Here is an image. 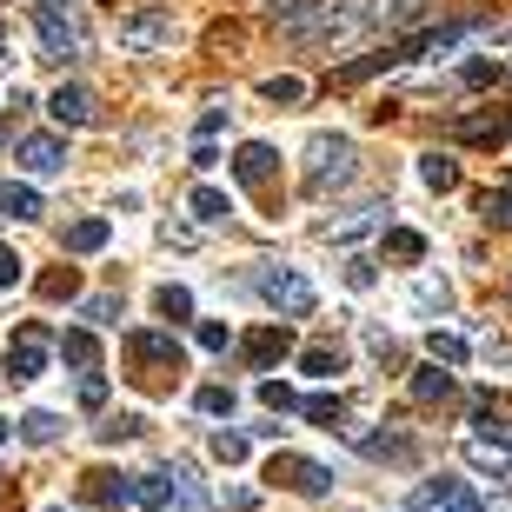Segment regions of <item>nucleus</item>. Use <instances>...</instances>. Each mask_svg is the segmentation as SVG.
Returning <instances> with one entry per match:
<instances>
[{"label": "nucleus", "instance_id": "nucleus-1", "mask_svg": "<svg viewBox=\"0 0 512 512\" xmlns=\"http://www.w3.org/2000/svg\"><path fill=\"white\" fill-rule=\"evenodd\" d=\"M353 173H360V153H353V140H346V133H313V140H306L300 180H306V193H313V200L353 187Z\"/></svg>", "mask_w": 512, "mask_h": 512}, {"label": "nucleus", "instance_id": "nucleus-2", "mask_svg": "<svg viewBox=\"0 0 512 512\" xmlns=\"http://www.w3.org/2000/svg\"><path fill=\"white\" fill-rule=\"evenodd\" d=\"M120 346H127V360L140 366L133 380H147V386H173V380H180V366H187V346L173 340V333H160V326H133Z\"/></svg>", "mask_w": 512, "mask_h": 512}, {"label": "nucleus", "instance_id": "nucleus-3", "mask_svg": "<svg viewBox=\"0 0 512 512\" xmlns=\"http://www.w3.org/2000/svg\"><path fill=\"white\" fill-rule=\"evenodd\" d=\"M114 47L120 54H173L180 47V20H173V7H133V14H120Z\"/></svg>", "mask_w": 512, "mask_h": 512}, {"label": "nucleus", "instance_id": "nucleus-4", "mask_svg": "<svg viewBox=\"0 0 512 512\" xmlns=\"http://www.w3.org/2000/svg\"><path fill=\"white\" fill-rule=\"evenodd\" d=\"M260 300L280 313V320H306L313 306H320V293H313V280H306L300 266H266L260 273Z\"/></svg>", "mask_w": 512, "mask_h": 512}, {"label": "nucleus", "instance_id": "nucleus-5", "mask_svg": "<svg viewBox=\"0 0 512 512\" xmlns=\"http://www.w3.org/2000/svg\"><path fill=\"white\" fill-rule=\"evenodd\" d=\"M34 40H40V60H80V20L74 7H34Z\"/></svg>", "mask_w": 512, "mask_h": 512}, {"label": "nucleus", "instance_id": "nucleus-6", "mask_svg": "<svg viewBox=\"0 0 512 512\" xmlns=\"http://www.w3.org/2000/svg\"><path fill=\"white\" fill-rule=\"evenodd\" d=\"M54 353H60V340L47 326H20L14 340H7V373H14V380H40Z\"/></svg>", "mask_w": 512, "mask_h": 512}, {"label": "nucleus", "instance_id": "nucleus-7", "mask_svg": "<svg viewBox=\"0 0 512 512\" xmlns=\"http://www.w3.org/2000/svg\"><path fill=\"white\" fill-rule=\"evenodd\" d=\"M266 479H273V486H293V493H306V499L333 493V473H326L320 459H300V453H273L266 459Z\"/></svg>", "mask_w": 512, "mask_h": 512}, {"label": "nucleus", "instance_id": "nucleus-8", "mask_svg": "<svg viewBox=\"0 0 512 512\" xmlns=\"http://www.w3.org/2000/svg\"><path fill=\"white\" fill-rule=\"evenodd\" d=\"M413 512H486V499L466 479H426L413 493Z\"/></svg>", "mask_w": 512, "mask_h": 512}, {"label": "nucleus", "instance_id": "nucleus-9", "mask_svg": "<svg viewBox=\"0 0 512 512\" xmlns=\"http://www.w3.org/2000/svg\"><path fill=\"white\" fill-rule=\"evenodd\" d=\"M14 167L34 173V180H54V173H67V140H60V133H27Z\"/></svg>", "mask_w": 512, "mask_h": 512}, {"label": "nucleus", "instance_id": "nucleus-10", "mask_svg": "<svg viewBox=\"0 0 512 512\" xmlns=\"http://www.w3.org/2000/svg\"><path fill=\"white\" fill-rule=\"evenodd\" d=\"M80 506H133V473H114V466L80 473Z\"/></svg>", "mask_w": 512, "mask_h": 512}, {"label": "nucleus", "instance_id": "nucleus-11", "mask_svg": "<svg viewBox=\"0 0 512 512\" xmlns=\"http://www.w3.org/2000/svg\"><path fill=\"white\" fill-rule=\"evenodd\" d=\"M273 167H280V153L266 147V140L233 147V180H240V187H266V180H273Z\"/></svg>", "mask_w": 512, "mask_h": 512}, {"label": "nucleus", "instance_id": "nucleus-12", "mask_svg": "<svg viewBox=\"0 0 512 512\" xmlns=\"http://www.w3.org/2000/svg\"><path fill=\"white\" fill-rule=\"evenodd\" d=\"M47 114H54L60 127H87V120H94V94L74 87V80H60L54 94H47Z\"/></svg>", "mask_w": 512, "mask_h": 512}, {"label": "nucleus", "instance_id": "nucleus-13", "mask_svg": "<svg viewBox=\"0 0 512 512\" xmlns=\"http://www.w3.org/2000/svg\"><path fill=\"white\" fill-rule=\"evenodd\" d=\"M286 346H293V340H286V326H253L247 340H240V353H247V366L266 373L273 360H286Z\"/></svg>", "mask_w": 512, "mask_h": 512}, {"label": "nucleus", "instance_id": "nucleus-14", "mask_svg": "<svg viewBox=\"0 0 512 512\" xmlns=\"http://www.w3.org/2000/svg\"><path fill=\"white\" fill-rule=\"evenodd\" d=\"M107 240H114V220H100V213H87V220H74V227L60 233V247H67V253H100Z\"/></svg>", "mask_w": 512, "mask_h": 512}, {"label": "nucleus", "instance_id": "nucleus-15", "mask_svg": "<svg viewBox=\"0 0 512 512\" xmlns=\"http://www.w3.org/2000/svg\"><path fill=\"white\" fill-rule=\"evenodd\" d=\"M20 439H27V446H54L60 433H67V419L60 413H47V406H34V413H20V426H14Z\"/></svg>", "mask_w": 512, "mask_h": 512}, {"label": "nucleus", "instance_id": "nucleus-16", "mask_svg": "<svg viewBox=\"0 0 512 512\" xmlns=\"http://www.w3.org/2000/svg\"><path fill=\"white\" fill-rule=\"evenodd\" d=\"M173 506L180 512H213V499L200 493V473H193L187 459H173Z\"/></svg>", "mask_w": 512, "mask_h": 512}, {"label": "nucleus", "instance_id": "nucleus-17", "mask_svg": "<svg viewBox=\"0 0 512 512\" xmlns=\"http://www.w3.org/2000/svg\"><path fill=\"white\" fill-rule=\"evenodd\" d=\"M419 187L453 193L459 187V160H453V153H419Z\"/></svg>", "mask_w": 512, "mask_h": 512}, {"label": "nucleus", "instance_id": "nucleus-18", "mask_svg": "<svg viewBox=\"0 0 512 512\" xmlns=\"http://www.w3.org/2000/svg\"><path fill=\"white\" fill-rule=\"evenodd\" d=\"M60 360L80 366V373H94V366H100V340L87 333V326H74V333H60Z\"/></svg>", "mask_w": 512, "mask_h": 512}, {"label": "nucleus", "instance_id": "nucleus-19", "mask_svg": "<svg viewBox=\"0 0 512 512\" xmlns=\"http://www.w3.org/2000/svg\"><path fill=\"white\" fill-rule=\"evenodd\" d=\"M0 220H40V193L27 180H7L0 187Z\"/></svg>", "mask_w": 512, "mask_h": 512}, {"label": "nucleus", "instance_id": "nucleus-20", "mask_svg": "<svg viewBox=\"0 0 512 512\" xmlns=\"http://www.w3.org/2000/svg\"><path fill=\"white\" fill-rule=\"evenodd\" d=\"M133 506H147V512L173 506V473H133Z\"/></svg>", "mask_w": 512, "mask_h": 512}, {"label": "nucleus", "instance_id": "nucleus-21", "mask_svg": "<svg viewBox=\"0 0 512 512\" xmlns=\"http://www.w3.org/2000/svg\"><path fill=\"white\" fill-rule=\"evenodd\" d=\"M386 213H393V207H386V200H366V207H353V213H346V220H333V227H326V233H333V240H353V233L380 227Z\"/></svg>", "mask_w": 512, "mask_h": 512}, {"label": "nucleus", "instance_id": "nucleus-22", "mask_svg": "<svg viewBox=\"0 0 512 512\" xmlns=\"http://www.w3.org/2000/svg\"><path fill=\"white\" fill-rule=\"evenodd\" d=\"M153 313H160V320H193V293H187L180 280L153 286Z\"/></svg>", "mask_w": 512, "mask_h": 512}, {"label": "nucleus", "instance_id": "nucleus-23", "mask_svg": "<svg viewBox=\"0 0 512 512\" xmlns=\"http://www.w3.org/2000/svg\"><path fill=\"white\" fill-rule=\"evenodd\" d=\"M300 373H313V380H340V373H346V353H340V346H306V353H300Z\"/></svg>", "mask_w": 512, "mask_h": 512}, {"label": "nucleus", "instance_id": "nucleus-24", "mask_svg": "<svg viewBox=\"0 0 512 512\" xmlns=\"http://www.w3.org/2000/svg\"><path fill=\"white\" fill-rule=\"evenodd\" d=\"M187 207H193V220H200V227H220V220L233 213V200H227L220 187H193V200H187Z\"/></svg>", "mask_w": 512, "mask_h": 512}, {"label": "nucleus", "instance_id": "nucleus-25", "mask_svg": "<svg viewBox=\"0 0 512 512\" xmlns=\"http://www.w3.org/2000/svg\"><path fill=\"white\" fill-rule=\"evenodd\" d=\"M466 459H473V473H493V479H512V459L499 453V446H493V439H486V433H479L473 446H466Z\"/></svg>", "mask_w": 512, "mask_h": 512}, {"label": "nucleus", "instance_id": "nucleus-26", "mask_svg": "<svg viewBox=\"0 0 512 512\" xmlns=\"http://www.w3.org/2000/svg\"><path fill=\"white\" fill-rule=\"evenodd\" d=\"M193 406H200L207 419H233V406H240V393H233V386H200V393H193Z\"/></svg>", "mask_w": 512, "mask_h": 512}, {"label": "nucleus", "instance_id": "nucleus-27", "mask_svg": "<svg viewBox=\"0 0 512 512\" xmlns=\"http://www.w3.org/2000/svg\"><path fill=\"white\" fill-rule=\"evenodd\" d=\"M413 306H419V313H446V306H453V286H446V280H433V273H426V280L413 286Z\"/></svg>", "mask_w": 512, "mask_h": 512}, {"label": "nucleus", "instance_id": "nucleus-28", "mask_svg": "<svg viewBox=\"0 0 512 512\" xmlns=\"http://www.w3.org/2000/svg\"><path fill=\"white\" fill-rule=\"evenodd\" d=\"M300 413L313 419V426H326V433H333V426H340V419H346V406H340V393H313V399H306V406H300Z\"/></svg>", "mask_w": 512, "mask_h": 512}, {"label": "nucleus", "instance_id": "nucleus-29", "mask_svg": "<svg viewBox=\"0 0 512 512\" xmlns=\"http://www.w3.org/2000/svg\"><path fill=\"white\" fill-rule=\"evenodd\" d=\"M207 453H213V459H220V466H240V459H247V453H253V446H247V433H227V426H220V433H213V439H207Z\"/></svg>", "mask_w": 512, "mask_h": 512}, {"label": "nucleus", "instance_id": "nucleus-30", "mask_svg": "<svg viewBox=\"0 0 512 512\" xmlns=\"http://www.w3.org/2000/svg\"><path fill=\"white\" fill-rule=\"evenodd\" d=\"M446 393H453V373H439V360L413 373V399H446Z\"/></svg>", "mask_w": 512, "mask_h": 512}, {"label": "nucleus", "instance_id": "nucleus-31", "mask_svg": "<svg viewBox=\"0 0 512 512\" xmlns=\"http://www.w3.org/2000/svg\"><path fill=\"white\" fill-rule=\"evenodd\" d=\"M140 426H147L140 413H114L107 426H94V439H107V446H120V439H140Z\"/></svg>", "mask_w": 512, "mask_h": 512}, {"label": "nucleus", "instance_id": "nucleus-32", "mask_svg": "<svg viewBox=\"0 0 512 512\" xmlns=\"http://www.w3.org/2000/svg\"><path fill=\"white\" fill-rule=\"evenodd\" d=\"M260 406H266V413H300L306 399L293 393V386H280V380H266V386H260Z\"/></svg>", "mask_w": 512, "mask_h": 512}, {"label": "nucleus", "instance_id": "nucleus-33", "mask_svg": "<svg viewBox=\"0 0 512 512\" xmlns=\"http://www.w3.org/2000/svg\"><path fill=\"white\" fill-rule=\"evenodd\" d=\"M386 253H393V260H419V253H426V240H419L413 227H393V233H386Z\"/></svg>", "mask_w": 512, "mask_h": 512}, {"label": "nucleus", "instance_id": "nucleus-34", "mask_svg": "<svg viewBox=\"0 0 512 512\" xmlns=\"http://www.w3.org/2000/svg\"><path fill=\"white\" fill-rule=\"evenodd\" d=\"M426 353H433L439 366H459V360H466V340H459V333H433V340H426Z\"/></svg>", "mask_w": 512, "mask_h": 512}, {"label": "nucleus", "instance_id": "nucleus-35", "mask_svg": "<svg viewBox=\"0 0 512 512\" xmlns=\"http://www.w3.org/2000/svg\"><path fill=\"white\" fill-rule=\"evenodd\" d=\"M80 313H87L94 326H114V320H120V293H94V300L80 306Z\"/></svg>", "mask_w": 512, "mask_h": 512}, {"label": "nucleus", "instance_id": "nucleus-36", "mask_svg": "<svg viewBox=\"0 0 512 512\" xmlns=\"http://www.w3.org/2000/svg\"><path fill=\"white\" fill-rule=\"evenodd\" d=\"M193 340H200V353H227V346H233V333H227L220 320H200V333H193Z\"/></svg>", "mask_w": 512, "mask_h": 512}, {"label": "nucleus", "instance_id": "nucleus-37", "mask_svg": "<svg viewBox=\"0 0 512 512\" xmlns=\"http://www.w3.org/2000/svg\"><path fill=\"white\" fill-rule=\"evenodd\" d=\"M80 406H87V413L107 406V380H100V373H80Z\"/></svg>", "mask_w": 512, "mask_h": 512}, {"label": "nucleus", "instance_id": "nucleus-38", "mask_svg": "<svg viewBox=\"0 0 512 512\" xmlns=\"http://www.w3.org/2000/svg\"><path fill=\"white\" fill-rule=\"evenodd\" d=\"M20 273H27V260H20L14 247H0V293H14V286H20Z\"/></svg>", "mask_w": 512, "mask_h": 512}, {"label": "nucleus", "instance_id": "nucleus-39", "mask_svg": "<svg viewBox=\"0 0 512 512\" xmlns=\"http://www.w3.org/2000/svg\"><path fill=\"white\" fill-rule=\"evenodd\" d=\"M260 94H266V100H300L306 87H300V80H293V74H273V80H266V87H260Z\"/></svg>", "mask_w": 512, "mask_h": 512}, {"label": "nucleus", "instance_id": "nucleus-40", "mask_svg": "<svg viewBox=\"0 0 512 512\" xmlns=\"http://www.w3.org/2000/svg\"><path fill=\"white\" fill-rule=\"evenodd\" d=\"M373 280H380V273H373V260H346V286H353V293H366Z\"/></svg>", "mask_w": 512, "mask_h": 512}, {"label": "nucleus", "instance_id": "nucleus-41", "mask_svg": "<svg viewBox=\"0 0 512 512\" xmlns=\"http://www.w3.org/2000/svg\"><path fill=\"white\" fill-rule=\"evenodd\" d=\"M486 220H499V227H512V187H506V193H486Z\"/></svg>", "mask_w": 512, "mask_h": 512}, {"label": "nucleus", "instance_id": "nucleus-42", "mask_svg": "<svg viewBox=\"0 0 512 512\" xmlns=\"http://www.w3.org/2000/svg\"><path fill=\"white\" fill-rule=\"evenodd\" d=\"M499 74V60H466V87H486Z\"/></svg>", "mask_w": 512, "mask_h": 512}, {"label": "nucleus", "instance_id": "nucleus-43", "mask_svg": "<svg viewBox=\"0 0 512 512\" xmlns=\"http://www.w3.org/2000/svg\"><path fill=\"white\" fill-rule=\"evenodd\" d=\"M220 127H227V107H207V114H200V140H213Z\"/></svg>", "mask_w": 512, "mask_h": 512}, {"label": "nucleus", "instance_id": "nucleus-44", "mask_svg": "<svg viewBox=\"0 0 512 512\" xmlns=\"http://www.w3.org/2000/svg\"><path fill=\"white\" fill-rule=\"evenodd\" d=\"M40 286H47L54 300H60V293H74V266H67V273H47V280H40Z\"/></svg>", "mask_w": 512, "mask_h": 512}, {"label": "nucleus", "instance_id": "nucleus-45", "mask_svg": "<svg viewBox=\"0 0 512 512\" xmlns=\"http://www.w3.org/2000/svg\"><path fill=\"white\" fill-rule=\"evenodd\" d=\"M40 7H74V0H40Z\"/></svg>", "mask_w": 512, "mask_h": 512}, {"label": "nucleus", "instance_id": "nucleus-46", "mask_svg": "<svg viewBox=\"0 0 512 512\" xmlns=\"http://www.w3.org/2000/svg\"><path fill=\"white\" fill-rule=\"evenodd\" d=\"M0 60H7V27H0Z\"/></svg>", "mask_w": 512, "mask_h": 512}, {"label": "nucleus", "instance_id": "nucleus-47", "mask_svg": "<svg viewBox=\"0 0 512 512\" xmlns=\"http://www.w3.org/2000/svg\"><path fill=\"white\" fill-rule=\"evenodd\" d=\"M0 439H7V419H0Z\"/></svg>", "mask_w": 512, "mask_h": 512}, {"label": "nucleus", "instance_id": "nucleus-48", "mask_svg": "<svg viewBox=\"0 0 512 512\" xmlns=\"http://www.w3.org/2000/svg\"><path fill=\"white\" fill-rule=\"evenodd\" d=\"M47 512H67V506H47Z\"/></svg>", "mask_w": 512, "mask_h": 512}]
</instances>
